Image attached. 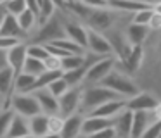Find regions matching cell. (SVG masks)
<instances>
[{
	"label": "cell",
	"mask_w": 161,
	"mask_h": 138,
	"mask_svg": "<svg viewBox=\"0 0 161 138\" xmlns=\"http://www.w3.org/2000/svg\"><path fill=\"white\" fill-rule=\"evenodd\" d=\"M111 100H125V98H121L118 93L111 92L109 88H106V86H102V85L101 86H92V88H88L87 92H83V95H81L80 109L83 110V112L90 114L92 110H95L97 107L111 102Z\"/></svg>",
	"instance_id": "6da1fadb"
},
{
	"label": "cell",
	"mask_w": 161,
	"mask_h": 138,
	"mask_svg": "<svg viewBox=\"0 0 161 138\" xmlns=\"http://www.w3.org/2000/svg\"><path fill=\"white\" fill-rule=\"evenodd\" d=\"M101 85L106 86V88H109L111 92L118 93V95L125 100L132 98V97H135L137 93H139V88L135 86V83H133L132 79L126 78L121 72H116V71H113Z\"/></svg>",
	"instance_id": "7a4b0ae2"
},
{
	"label": "cell",
	"mask_w": 161,
	"mask_h": 138,
	"mask_svg": "<svg viewBox=\"0 0 161 138\" xmlns=\"http://www.w3.org/2000/svg\"><path fill=\"white\" fill-rule=\"evenodd\" d=\"M11 109L14 110L18 116H23L26 119H31L33 116L42 114L36 98L31 93H16L11 97Z\"/></svg>",
	"instance_id": "3957f363"
},
{
	"label": "cell",
	"mask_w": 161,
	"mask_h": 138,
	"mask_svg": "<svg viewBox=\"0 0 161 138\" xmlns=\"http://www.w3.org/2000/svg\"><path fill=\"white\" fill-rule=\"evenodd\" d=\"M114 66H116V57L111 55V57H102L99 59L97 62L88 67L87 76H85V81L88 83H97V81H104L113 71H114Z\"/></svg>",
	"instance_id": "277c9868"
},
{
	"label": "cell",
	"mask_w": 161,
	"mask_h": 138,
	"mask_svg": "<svg viewBox=\"0 0 161 138\" xmlns=\"http://www.w3.org/2000/svg\"><path fill=\"white\" fill-rule=\"evenodd\" d=\"M81 92L80 88H69L63 97L59 98V116H63L64 119L73 114H76L78 107L81 105Z\"/></svg>",
	"instance_id": "5b68a950"
},
{
	"label": "cell",
	"mask_w": 161,
	"mask_h": 138,
	"mask_svg": "<svg viewBox=\"0 0 161 138\" xmlns=\"http://www.w3.org/2000/svg\"><path fill=\"white\" fill-rule=\"evenodd\" d=\"M87 50H90L92 54H95L97 57H111V55H114L108 36H104L102 33H97V31H94V29L88 31Z\"/></svg>",
	"instance_id": "8992f818"
},
{
	"label": "cell",
	"mask_w": 161,
	"mask_h": 138,
	"mask_svg": "<svg viewBox=\"0 0 161 138\" xmlns=\"http://www.w3.org/2000/svg\"><path fill=\"white\" fill-rule=\"evenodd\" d=\"M158 98L151 93H144L139 92L135 97L126 100V110H132V112H153L158 107Z\"/></svg>",
	"instance_id": "52a82bcc"
},
{
	"label": "cell",
	"mask_w": 161,
	"mask_h": 138,
	"mask_svg": "<svg viewBox=\"0 0 161 138\" xmlns=\"http://www.w3.org/2000/svg\"><path fill=\"white\" fill-rule=\"evenodd\" d=\"M36 38H38L40 41H45V45L52 43V41H56V40H63V38H66L64 24H61L59 21H57V17L54 16L49 23H45L42 28H40Z\"/></svg>",
	"instance_id": "ba28073f"
},
{
	"label": "cell",
	"mask_w": 161,
	"mask_h": 138,
	"mask_svg": "<svg viewBox=\"0 0 161 138\" xmlns=\"http://www.w3.org/2000/svg\"><path fill=\"white\" fill-rule=\"evenodd\" d=\"M26 45L25 43H19L16 45L14 48H11V50L5 52V64H7V67H11L12 71H14V74H21L23 69H25V62L26 59H28V54H26Z\"/></svg>",
	"instance_id": "9c48e42d"
},
{
	"label": "cell",
	"mask_w": 161,
	"mask_h": 138,
	"mask_svg": "<svg viewBox=\"0 0 161 138\" xmlns=\"http://www.w3.org/2000/svg\"><path fill=\"white\" fill-rule=\"evenodd\" d=\"M64 31H66V38L71 40L73 43H76L78 47H81L83 50H87L88 45V31L85 29V26H81L76 21H68L64 24Z\"/></svg>",
	"instance_id": "30bf717a"
},
{
	"label": "cell",
	"mask_w": 161,
	"mask_h": 138,
	"mask_svg": "<svg viewBox=\"0 0 161 138\" xmlns=\"http://www.w3.org/2000/svg\"><path fill=\"white\" fill-rule=\"evenodd\" d=\"M33 97L36 98L40 109H42L43 114L47 116H54V114H59V100L49 92V90H36V92L31 93Z\"/></svg>",
	"instance_id": "8fae6325"
},
{
	"label": "cell",
	"mask_w": 161,
	"mask_h": 138,
	"mask_svg": "<svg viewBox=\"0 0 161 138\" xmlns=\"http://www.w3.org/2000/svg\"><path fill=\"white\" fill-rule=\"evenodd\" d=\"M123 110H126V100H111V102H108L104 105L97 107L95 110H92L88 116L104 117V119H116Z\"/></svg>",
	"instance_id": "7c38bea8"
},
{
	"label": "cell",
	"mask_w": 161,
	"mask_h": 138,
	"mask_svg": "<svg viewBox=\"0 0 161 138\" xmlns=\"http://www.w3.org/2000/svg\"><path fill=\"white\" fill-rule=\"evenodd\" d=\"M116 119H104V117H94V116H87L83 119V126H81V133L90 136L95 135L102 130H109V128H114Z\"/></svg>",
	"instance_id": "4fadbf2b"
},
{
	"label": "cell",
	"mask_w": 161,
	"mask_h": 138,
	"mask_svg": "<svg viewBox=\"0 0 161 138\" xmlns=\"http://www.w3.org/2000/svg\"><path fill=\"white\" fill-rule=\"evenodd\" d=\"M153 112H133V124H132V133L130 138H142L146 130L154 123Z\"/></svg>",
	"instance_id": "5bb4252c"
},
{
	"label": "cell",
	"mask_w": 161,
	"mask_h": 138,
	"mask_svg": "<svg viewBox=\"0 0 161 138\" xmlns=\"http://www.w3.org/2000/svg\"><path fill=\"white\" fill-rule=\"evenodd\" d=\"M23 29L19 28L18 17L5 12V16L0 21V36L2 38H21Z\"/></svg>",
	"instance_id": "9a60e30c"
},
{
	"label": "cell",
	"mask_w": 161,
	"mask_h": 138,
	"mask_svg": "<svg viewBox=\"0 0 161 138\" xmlns=\"http://www.w3.org/2000/svg\"><path fill=\"white\" fill-rule=\"evenodd\" d=\"M87 23L92 26V29L99 33L101 29H106V28L111 26V23H113V12L109 10V7H108V9H97V10H94V12H92V16L88 17Z\"/></svg>",
	"instance_id": "2e32d148"
},
{
	"label": "cell",
	"mask_w": 161,
	"mask_h": 138,
	"mask_svg": "<svg viewBox=\"0 0 161 138\" xmlns=\"http://www.w3.org/2000/svg\"><path fill=\"white\" fill-rule=\"evenodd\" d=\"M153 3H146V2H132V0H109L108 7L113 10H119V12H128V14H137L140 10L151 7Z\"/></svg>",
	"instance_id": "e0dca14e"
},
{
	"label": "cell",
	"mask_w": 161,
	"mask_h": 138,
	"mask_svg": "<svg viewBox=\"0 0 161 138\" xmlns=\"http://www.w3.org/2000/svg\"><path fill=\"white\" fill-rule=\"evenodd\" d=\"M81 126H83V117L80 114H73V116L64 119V128L61 131V138H76L81 133Z\"/></svg>",
	"instance_id": "ac0fdd59"
},
{
	"label": "cell",
	"mask_w": 161,
	"mask_h": 138,
	"mask_svg": "<svg viewBox=\"0 0 161 138\" xmlns=\"http://www.w3.org/2000/svg\"><path fill=\"white\" fill-rule=\"evenodd\" d=\"M30 124V135H33L35 138H42L45 135H49V116L47 114H38L33 116L31 119H28Z\"/></svg>",
	"instance_id": "d6986e66"
},
{
	"label": "cell",
	"mask_w": 161,
	"mask_h": 138,
	"mask_svg": "<svg viewBox=\"0 0 161 138\" xmlns=\"http://www.w3.org/2000/svg\"><path fill=\"white\" fill-rule=\"evenodd\" d=\"M132 124H133V112L132 110H123V112L116 117V123H114L116 135H119L121 138H130Z\"/></svg>",
	"instance_id": "ffe728a7"
},
{
	"label": "cell",
	"mask_w": 161,
	"mask_h": 138,
	"mask_svg": "<svg viewBox=\"0 0 161 138\" xmlns=\"http://www.w3.org/2000/svg\"><path fill=\"white\" fill-rule=\"evenodd\" d=\"M26 135H30L28 119L16 114L12 123H11V126H9V133L5 138H21V136H26Z\"/></svg>",
	"instance_id": "44dd1931"
},
{
	"label": "cell",
	"mask_w": 161,
	"mask_h": 138,
	"mask_svg": "<svg viewBox=\"0 0 161 138\" xmlns=\"http://www.w3.org/2000/svg\"><path fill=\"white\" fill-rule=\"evenodd\" d=\"M147 31H149L147 26H139V24L132 23L126 28V41H128L132 47H140L142 41L146 40V36H147Z\"/></svg>",
	"instance_id": "7402d4cb"
},
{
	"label": "cell",
	"mask_w": 161,
	"mask_h": 138,
	"mask_svg": "<svg viewBox=\"0 0 161 138\" xmlns=\"http://www.w3.org/2000/svg\"><path fill=\"white\" fill-rule=\"evenodd\" d=\"M14 79L16 74L11 67H7V66L0 67V95L2 97L14 92Z\"/></svg>",
	"instance_id": "603a6c76"
},
{
	"label": "cell",
	"mask_w": 161,
	"mask_h": 138,
	"mask_svg": "<svg viewBox=\"0 0 161 138\" xmlns=\"http://www.w3.org/2000/svg\"><path fill=\"white\" fill-rule=\"evenodd\" d=\"M57 5H61V3H57ZM61 7L71 10V14H73L75 17L83 19V21H88V17L92 16V12H94V9L88 7L85 2H68V3H64V5H61Z\"/></svg>",
	"instance_id": "cb8c5ba5"
},
{
	"label": "cell",
	"mask_w": 161,
	"mask_h": 138,
	"mask_svg": "<svg viewBox=\"0 0 161 138\" xmlns=\"http://www.w3.org/2000/svg\"><path fill=\"white\" fill-rule=\"evenodd\" d=\"M36 78L31 74H26V72H21V74L16 76L14 79V92L16 93H30L35 85Z\"/></svg>",
	"instance_id": "d4e9b609"
},
{
	"label": "cell",
	"mask_w": 161,
	"mask_h": 138,
	"mask_svg": "<svg viewBox=\"0 0 161 138\" xmlns=\"http://www.w3.org/2000/svg\"><path fill=\"white\" fill-rule=\"evenodd\" d=\"M61 76H63V72H61V71H45L43 74H40L38 78H36V81H35V85H33V88H31V92H30V93L36 92V90L49 88L50 83H54L57 78H61Z\"/></svg>",
	"instance_id": "484cf974"
},
{
	"label": "cell",
	"mask_w": 161,
	"mask_h": 138,
	"mask_svg": "<svg viewBox=\"0 0 161 138\" xmlns=\"http://www.w3.org/2000/svg\"><path fill=\"white\" fill-rule=\"evenodd\" d=\"M40 5V12H38V19L36 23L40 26H43L45 23H49L54 16H56V9H57V3L56 2H38Z\"/></svg>",
	"instance_id": "4316f807"
},
{
	"label": "cell",
	"mask_w": 161,
	"mask_h": 138,
	"mask_svg": "<svg viewBox=\"0 0 161 138\" xmlns=\"http://www.w3.org/2000/svg\"><path fill=\"white\" fill-rule=\"evenodd\" d=\"M85 55H68V57H64L63 61H61V69H63V72H69V71H75V69H80L81 66L85 64V61H87Z\"/></svg>",
	"instance_id": "83f0119b"
},
{
	"label": "cell",
	"mask_w": 161,
	"mask_h": 138,
	"mask_svg": "<svg viewBox=\"0 0 161 138\" xmlns=\"http://www.w3.org/2000/svg\"><path fill=\"white\" fill-rule=\"evenodd\" d=\"M23 72L38 78L40 74H43V72H45V66H43L42 61H36V59L28 57V59H26V62H25V69H23Z\"/></svg>",
	"instance_id": "f1b7e54d"
},
{
	"label": "cell",
	"mask_w": 161,
	"mask_h": 138,
	"mask_svg": "<svg viewBox=\"0 0 161 138\" xmlns=\"http://www.w3.org/2000/svg\"><path fill=\"white\" fill-rule=\"evenodd\" d=\"M26 54H28V57L31 59H36V61H47V59L50 57L49 50H47L45 45H40V43H33V45H28V48H26Z\"/></svg>",
	"instance_id": "f546056e"
},
{
	"label": "cell",
	"mask_w": 161,
	"mask_h": 138,
	"mask_svg": "<svg viewBox=\"0 0 161 138\" xmlns=\"http://www.w3.org/2000/svg\"><path fill=\"white\" fill-rule=\"evenodd\" d=\"M16 112L12 109H5L4 112H0V138H5L9 133V126H11L12 119H14Z\"/></svg>",
	"instance_id": "4dcf8cb0"
},
{
	"label": "cell",
	"mask_w": 161,
	"mask_h": 138,
	"mask_svg": "<svg viewBox=\"0 0 161 138\" xmlns=\"http://www.w3.org/2000/svg\"><path fill=\"white\" fill-rule=\"evenodd\" d=\"M47 90H49V92L52 93V95L56 97L57 100H59L61 97H63L64 93L68 92V90H69V85H68V83H66V79H64L63 76H61V78H57L54 83H50V85H49V88H47Z\"/></svg>",
	"instance_id": "1f68e13d"
},
{
	"label": "cell",
	"mask_w": 161,
	"mask_h": 138,
	"mask_svg": "<svg viewBox=\"0 0 161 138\" xmlns=\"http://www.w3.org/2000/svg\"><path fill=\"white\" fill-rule=\"evenodd\" d=\"M2 5H4V10L7 14L18 17L26 10V0H12V2H5V3H2Z\"/></svg>",
	"instance_id": "d6a6232c"
},
{
	"label": "cell",
	"mask_w": 161,
	"mask_h": 138,
	"mask_svg": "<svg viewBox=\"0 0 161 138\" xmlns=\"http://www.w3.org/2000/svg\"><path fill=\"white\" fill-rule=\"evenodd\" d=\"M18 23H19V28L23 29V33H25V31H30L36 24V16L31 12V10L26 9L21 16H18Z\"/></svg>",
	"instance_id": "836d02e7"
},
{
	"label": "cell",
	"mask_w": 161,
	"mask_h": 138,
	"mask_svg": "<svg viewBox=\"0 0 161 138\" xmlns=\"http://www.w3.org/2000/svg\"><path fill=\"white\" fill-rule=\"evenodd\" d=\"M153 14H154V10H153V5H151V7H147V9L140 10V12L133 14L132 23L139 24V26H149V21H151V17H153Z\"/></svg>",
	"instance_id": "e575fe53"
},
{
	"label": "cell",
	"mask_w": 161,
	"mask_h": 138,
	"mask_svg": "<svg viewBox=\"0 0 161 138\" xmlns=\"http://www.w3.org/2000/svg\"><path fill=\"white\" fill-rule=\"evenodd\" d=\"M64 128V117L59 116V114H54V116H49V133L52 135H61Z\"/></svg>",
	"instance_id": "d590c367"
},
{
	"label": "cell",
	"mask_w": 161,
	"mask_h": 138,
	"mask_svg": "<svg viewBox=\"0 0 161 138\" xmlns=\"http://www.w3.org/2000/svg\"><path fill=\"white\" fill-rule=\"evenodd\" d=\"M142 138H161V121H154V123L146 130V133L142 135Z\"/></svg>",
	"instance_id": "8d00e7d4"
},
{
	"label": "cell",
	"mask_w": 161,
	"mask_h": 138,
	"mask_svg": "<svg viewBox=\"0 0 161 138\" xmlns=\"http://www.w3.org/2000/svg\"><path fill=\"white\" fill-rule=\"evenodd\" d=\"M61 61H63V59H57V57H54V55H50L47 61H43L45 71H61L63 72V69H61Z\"/></svg>",
	"instance_id": "74e56055"
},
{
	"label": "cell",
	"mask_w": 161,
	"mask_h": 138,
	"mask_svg": "<svg viewBox=\"0 0 161 138\" xmlns=\"http://www.w3.org/2000/svg\"><path fill=\"white\" fill-rule=\"evenodd\" d=\"M19 43H21L19 38H2L0 36V50H4V52L14 48L16 45H19Z\"/></svg>",
	"instance_id": "f35d334b"
},
{
	"label": "cell",
	"mask_w": 161,
	"mask_h": 138,
	"mask_svg": "<svg viewBox=\"0 0 161 138\" xmlns=\"http://www.w3.org/2000/svg\"><path fill=\"white\" fill-rule=\"evenodd\" d=\"M90 138H116V130L109 128V130H102L95 135H90Z\"/></svg>",
	"instance_id": "ab89813d"
},
{
	"label": "cell",
	"mask_w": 161,
	"mask_h": 138,
	"mask_svg": "<svg viewBox=\"0 0 161 138\" xmlns=\"http://www.w3.org/2000/svg\"><path fill=\"white\" fill-rule=\"evenodd\" d=\"M149 29H161V14H153V17H151L149 21Z\"/></svg>",
	"instance_id": "60d3db41"
},
{
	"label": "cell",
	"mask_w": 161,
	"mask_h": 138,
	"mask_svg": "<svg viewBox=\"0 0 161 138\" xmlns=\"http://www.w3.org/2000/svg\"><path fill=\"white\" fill-rule=\"evenodd\" d=\"M153 116H154V119H156V121H161V102L158 104V107L153 110Z\"/></svg>",
	"instance_id": "b9f144b4"
},
{
	"label": "cell",
	"mask_w": 161,
	"mask_h": 138,
	"mask_svg": "<svg viewBox=\"0 0 161 138\" xmlns=\"http://www.w3.org/2000/svg\"><path fill=\"white\" fill-rule=\"evenodd\" d=\"M153 10L156 14H161V2H158V3H153Z\"/></svg>",
	"instance_id": "7bdbcfd3"
},
{
	"label": "cell",
	"mask_w": 161,
	"mask_h": 138,
	"mask_svg": "<svg viewBox=\"0 0 161 138\" xmlns=\"http://www.w3.org/2000/svg\"><path fill=\"white\" fill-rule=\"evenodd\" d=\"M5 110V98L0 95V112H4Z\"/></svg>",
	"instance_id": "ee69618b"
},
{
	"label": "cell",
	"mask_w": 161,
	"mask_h": 138,
	"mask_svg": "<svg viewBox=\"0 0 161 138\" xmlns=\"http://www.w3.org/2000/svg\"><path fill=\"white\" fill-rule=\"evenodd\" d=\"M42 138H61V135H52V133H49V135H45V136H42Z\"/></svg>",
	"instance_id": "f6af8a7d"
},
{
	"label": "cell",
	"mask_w": 161,
	"mask_h": 138,
	"mask_svg": "<svg viewBox=\"0 0 161 138\" xmlns=\"http://www.w3.org/2000/svg\"><path fill=\"white\" fill-rule=\"evenodd\" d=\"M5 16V10H4V5H2V3H0V21H2V17Z\"/></svg>",
	"instance_id": "bcb514c9"
},
{
	"label": "cell",
	"mask_w": 161,
	"mask_h": 138,
	"mask_svg": "<svg viewBox=\"0 0 161 138\" xmlns=\"http://www.w3.org/2000/svg\"><path fill=\"white\" fill-rule=\"evenodd\" d=\"M21 138H35L33 135H26V136H21Z\"/></svg>",
	"instance_id": "7dc6e473"
},
{
	"label": "cell",
	"mask_w": 161,
	"mask_h": 138,
	"mask_svg": "<svg viewBox=\"0 0 161 138\" xmlns=\"http://www.w3.org/2000/svg\"><path fill=\"white\" fill-rule=\"evenodd\" d=\"M159 50H161V45H159Z\"/></svg>",
	"instance_id": "c3c4849f"
}]
</instances>
